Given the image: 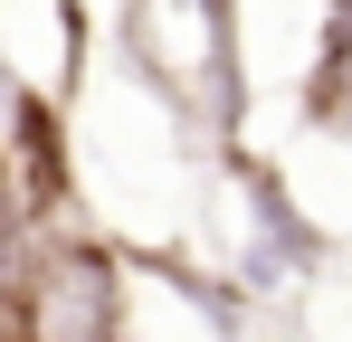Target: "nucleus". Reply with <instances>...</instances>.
I'll return each instance as SVG.
<instances>
[{
  "instance_id": "obj_1",
  "label": "nucleus",
  "mask_w": 352,
  "mask_h": 342,
  "mask_svg": "<svg viewBox=\"0 0 352 342\" xmlns=\"http://www.w3.org/2000/svg\"><path fill=\"white\" fill-rule=\"evenodd\" d=\"M19 342H124V276L96 238H48L19 257Z\"/></svg>"
}]
</instances>
